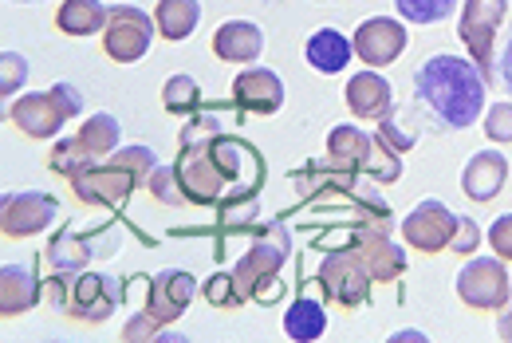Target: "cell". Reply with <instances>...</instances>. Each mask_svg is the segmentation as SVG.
<instances>
[{
	"instance_id": "6da1fadb",
	"label": "cell",
	"mask_w": 512,
	"mask_h": 343,
	"mask_svg": "<svg viewBox=\"0 0 512 343\" xmlns=\"http://www.w3.org/2000/svg\"><path fill=\"white\" fill-rule=\"evenodd\" d=\"M414 91H418V107H426L442 131H465L485 111L489 79L469 56L438 52L414 71Z\"/></svg>"
},
{
	"instance_id": "7a4b0ae2",
	"label": "cell",
	"mask_w": 512,
	"mask_h": 343,
	"mask_svg": "<svg viewBox=\"0 0 512 343\" xmlns=\"http://www.w3.org/2000/svg\"><path fill=\"white\" fill-rule=\"evenodd\" d=\"M288 257H292L288 229L280 221H264L260 237H256L253 245L237 257V265H233V280H237L241 296L253 300V304H276L284 296L280 269H284Z\"/></svg>"
},
{
	"instance_id": "3957f363",
	"label": "cell",
	"mask_w": 512,
	"mask_h": 343,
	"mask_svg": "<svg viewBox=\"0 0 512 343\" xmlns=\"http://www.w3.org/2000/svg\"><path fill=\"white\" fill-rule=\"evenodd\" d=\"M193 296H197V280L186 269H166V273L150 276L142 312H134V320L123 328V340H154V336H162L174 320L186 316Z\"/></svg>"
},
{
	"instance_id": "277c9868",
	"label": "cell",
	"mask_w": 512,
	"mask_h": 343,
	"mask_svg": "<svg viewBox=\"0 0 512 343\" xmlns=\"http://www.w3.org/2000/svg\"><path fill=\"white\" fill-rule=\"evenodd\" d=\"M327 162L347 170V174L375 178V182H398L402 178L398 154H386L375 138L367 135V131H359V127H351V123L331 127V135H327Z\"/></svg>"
},
{
	"instance_id": "5b68a950",
	"label": "cell",
	"mask_w": 512,
	"mask_h": 343,
	"mask_svg": "<svg viewBox=\"0 0 512 343\" xmlns=\"http://www.w3.org/2000/svg\"><path fill=\"white\" fill-rule=\"evenodd\" d=\"M119 138H123V127H119L115 115H91L75 135L60 138V142L52 146L48 166H52V174H60V178L71 182L83 166L111 158V154L119 150Z\"/></svg>"
},
{
	"instance_id": "8992f818",
	"label": "cell",
	"mask_w": 512,
	"mask_h": 343,
	"mask_svg": "<svg viewBox=\"0 0 512 343\" xmlns=\"http://www.w3.org/2000/svg\"><path fill=\"white\" fill-rule=\"evenodd\" d=\"M142 186V178L130 170L127 162H119L115 154L103 158V162H91L83 166L75 178H71V190L83 206H95V209H123L127 198Z\"/></svg>"
},
{
	"instance_id": "52a82bcc",
	"label": "cell",
	"mask_w": 512,
	"mask_h": 343,
	"mask_svg": "<svg viewBox=\"0 0 512 343\" xmlns=\"http://www.w3.org/2000/svg\"><path fill=\"white\" fill-rule=\"evenodd\" d=\"M505 16H509V0H461V12H457V36L489 83H493V40Z\"/></svg>"
},
{
	"instance_id": "ba28073f",
	"label": "cell",
	"mask_w": 512,
	"mask_h": 343,
	"mask_svg": "<svg viewBox=\"0 0 512 343\" xmlns=\"http://www.w3.org/2000/svg\"><path fill=\"white\" fill-rule=\"evenodd\" d=\"M127 280L107 273H67V300L64 316L83 324H103L115 316V308L127 300Z\"/></svg>"
},
{
	"instance_id": "9c48e42d",
	"label": "cell",
	"mask_w": 512,
	"mask_h": 343,
	"mask_svg": "<svg viewBox=\"0 0 512 343\" xmlns=\"http://www.w3.org/2000/svg\"><path fill=\"white\" fill-rule=\"evenodd\" d=\"M174 174H178V182H182L186 206H217V202H225V194H229V182H225L217 158L209 154V138L182 142V154H178V162H174Z\"/></svg>"
},
{
	"instance_id": "30bf717a",
	"label": "cell",
	"mask_w": 512,
	"mask_h": 343,
	"mask_svg": "<svg viewBox=\"0 0 512 343\" xmlns=\"http://www.w3.org/2000/svg\"><path fill=\"white\" fill-rule=\"evenodd\" d=\"M154 16L142 12L138 4H111L107 8V28H103V52L115 64H138L150 44H154Z\"/></svg>"
},
{
	"instance_id": "8fae6325",
	"label": "cell",
	"mask_w": 512,
	"mask_h": 343,
	"mask_svg": "<svg viewBox=\"0 0 512 343\" xmlns=\"http://www.w3.org/2000/svg\"><path fill=\"white\" fill-rule=\"evenodd\" d=\"M316 284H320V292L327 296V304L355 312V308H363V304L371 300V284H375V280H371L367 265L359 261L355 249H331V253L323 257Z\"/></svg>"
},
{
	"instance_id": "7c38bea8",
	"label": "cell",
	"mask_w": 512,
	"mask_h": 343,
	"mask_svg": "<svg viewBox=\"0 0 512 343\" xmlns=\"http://www.w3.org/2000/svg\"><path fill=\"white\" fill-rule=\"evenodd\" d=\"M209 154L217 158L225 182H229V194L225 202H237V198H256V190L264 186V158L253 142L237 135H221L209 138Z\"/></svg>"
},
{
	"instance_id": "4fadbf2b",
	"label": "cell",
	"mask_w": 512,
	"mask_h": 343,
	"mask_svg": "<svg viewBox=\"0 0 512 343\" xmlns=\"http://www.w3.org/2000/svg\"><path fill=\"white\" fill-rule=\"evenodd\" d=\"M453 292L465 308L473 312H501L512 300V284L505 273V261L501 257H477L469 261L457 280H453Z\"/></svg>"
},
{
	"instance_id": "5bb4252c",
	"label": "cell",
	"mask_w": 512,
	"mask_h": 343,
	"mask_svg": "<svg viewBox=\"0 0 512 343\" xmlns=\"http://www.w3.org/2000/svg\"><path fill=\"white\" fill-rule=\"evenodd\" d=\"M56 217H60V202L52 194H40V190L4 194V202H0V237L4 241L36 237V233L52 229Z\"/></svg>"
},
{
	"instance_id": "9a60e30c",
	"label": "cell",
	"mask_w": 512,
	"mask_h": 343,
	"mask_svg": "<svg viewBox=\"0 0 512 343\" xmlns=\"http://www.w3.org/2000/svg\"><path fill=\"white\" fill-rule=\"evenodd\" d=\"M453 229H457V213L442 202H422L402 217V241L410 249H418L422 257H438L446 253L449 241H453Z\"/></svg>"
},
{
	"instance_id": "2e32d148",
	"label": "cell",
	"mask_w": 512,
	"mask_h": 343,
	"mask_svg": "<svg viewBox=\"0 0 512 343\" xmlns=\"http://www.w3.org/2000/svg\"><path fill=\"white\" fill-rule=\"evenodd\" d=\"M4 119H8L24 138L44 142V138L60 135L71 115H67L64 103L56 99V91H32V95H16V99L8 103V111H4Z\"/></svg>"
},
{
	"instance_id": "e0dca14e",
	"label": "cell",
	"mask_w": 512,
	"mask_h": 343,
	"mask_svg": "<svg viewBox=\"0 0 512 343\" xmlns=\"http://www.w3.org/2000/svg\"><path fill=\"white\" fill-rule=\"evenodd\" d=\"M406 24L402 20H390V16H371L359 24L355 32V56L367 64V68H390L402 52H406Z\"/></svg>"
},
{
	"instance_id": "ac0fdd59",
	"label": "cell",
	"mask_w": 512,
	"mask_h": 343,
	"mask_svg": "<svg viewBox=\"0 0 512 343\" xmlns=\"http://www.w3.org/2000/svg\"><path fill=\"white\" fill-rule=\"evenodd\" d=\"M359 261L367 265V273L375 284H394L406 276V249L386 233V229H363L355 225V245Z\"/></svg>"
},
{
	"instance_id": "d6986e66",
	"label": "cell",
	"mask_w": 512,
	"mask_h": 343,
	"mask_svg": "<svg viewBox=\"0 0 512 343\" xmlns=\"http://www.w3.org/2000/svg\"><path fill=\"white\" fill-rule=\"evenodd\" d=\"M233 107L249 115H276L284 107V83L272 68H245L233 79Z\"/></svg>"
},
{
	"instance_id": "ffe728a7",
	"label": "cell",
	"mask_w": 512,
	"mask_h": 343,
	"mask_svg": "<svg viewBox=\"0 0 512 343\" xmlns=\"http://www.w3.org/2000/svg\"><path fill=\"white\" fill-rule=\"evenodd\" d=\"M509 182V158L501 150H477L461 170V190L469 202H493Z\"/></svg>"
},
{
	"instance_id": "44dd1931",
	"label": "cell",
	"mask_w": 512,
	"mask_h": 343,
	"mask_svg": "<svg viewBox=\"0 0 512 343\" xmlns=\"http://www.w3.org/2000/svg\"><path fill=\"white\" fill-rule=\"evenodd\" d=\"M107 237V229L99 233H75V229H56L48 241L44 261L52 265V273H87V265L99 257V241Z\"/></svg>"
},
{
	"instance_id": "7402d4cb",
	"label": "cell",
	"mask_w": 512,
	"mask_h": 343,
	"mask_svg": "<svg viewBox=\"0 0 512 343\" xmlns=\"http://www.w3.org/2000/svg\"><path fill=\"white\" fill-rule=\"evenodd\" d=\"M347 107L355 119H386L394 115V87L386 83L379 71H359L347 79V91H343Z\"/></svg>"
},
{
	"instance_id": "603a6c76",
	"label": "cell",
	"mask_w": 512,
	"mask_h": 343,
	"mask_svg": "<svg viewBox=\"0 0 512 343\" xmlns=\"http://www.w3.org/2000/svg\"><path fill=\"white\" fill-rule=\"evenodd\" d=\"M213 56L221 64H256L264 56V32L253 20H225L213 32Z\"/></svg>"
},
{
	"instance_id": "cb8c5ba5",
	"label": "cell",
	"mask_w": 512,
	"mask_h": 343,
	"mask_svg": "<svg viewBox=\"0 0 512 343\" xmlns=\"http://www.w3.org/2000/svg\"><path fill=\"white\" fill-rule=\"evenodd\" d=\"M40 296H44V284L36 280L28 265H4L0 269V316L4 320L32 312L40 304Z\"/></svg>"
},
{
	"instance_id": "d4e9b609",
	"label": "cell",
	"mask_w": 512,
	"mask_h": 343,
	"mask_svg": "<svg viewBox=\"0 0 512 343\" xmlns=\"http://www.w3.org/2000/svg\"><path fill=\"white\" fill-rule=\"evenodd\" d=\"M308 64L320 71V75H339V71L351 64L355 56V44L339 32V28H320L308 36V48H304Z\"/></svg>"
},
{
	"instance_id": "484cf974",
	"label": "cell",
	"mask_w": 512,
	"mask_h": 343,
	"mask_svg": "<svg viewBox=\"0 0 512 343\" xmlns=\"http://www.w3.org/2000/svg\"><path fill=\"white\" fill-rule=\"evenodd\" d=\"M103 28H107V4L99 0H64L56 8V32H64L71 40L103 36Z\"/></svg>"
},
{
	"instance_id": "4316f807",
	"label": "cell",
	"mask_w": 512,
	"mask_h": 343,
	"mask_svg": "<svg viewBox=\"0 0 512 343\" xmlns=\"http://www.w3.org/2000/svg\"><path fill=\"white\" fill-rule=\"evenodd\" d=\"M154 24H158L162 40L182 44V40H190L193 32H197V24H201V4L197 0H158Z\"/></svg>"
},
{
	"instance_id": "83f0119b",
	"label": "cell",
	"mask_w": 512,
	"mask_h": 343,
	"mask_svg": "<svg viewBox=\"0 0 512 343\" xmlns=\"http://www.w3.org/2000/svg\"><path fill=\"white\" fill-rule=\"evenodd\" d=\"M327 332V308L312 296H296V304L284 316V336L296 343H312Z\"/></svg>"
},
{
	"instance_id": "f1b7e54d",
	"label": "cell",
	"mask_w": 512,
	"mask_h": 343,
	"mask_svg": "<svg viewBox=\"0 0 512 343\" xmlns=\"http://www.w3.org/2000/svg\"><path fill=\"white\" fill-rule=\"evenodd\" d=\"M162 107L170 115H193L201 107V87L193 75H170L162 87Z\"/></svg>"
},
{
	"instance_id": "f546056e",
	"label": "cell",
	"mask_w": 512,
	"mask_h": 343,
	"mask_svg": "<svg viewBox=\"0 0 512 343\" xmlns=\"http://www.w3.org/2000/svg\"><path fill=\"white\" fill-rule=\"evenodd\" d=\"M394 8L410 24H442L461 8V0H394Z\"/></svg>"
},
{
	"instance_id": "4dcf8cb0",
	"label": "cell",
	"mask_w": 512,
	"mask_h": 343,
	"mask_svg": "<svg viewBox=\"0 0 512 343\" xmlns=\"http://www.w3.org/2000/svg\"><path fill=\"white\" fill-rule=\"evenodd\" d=\"M146 190H150L154 202H162V206H186L182 182H178V174H174V162H170V166H154V174L146 178Z\"/></svg>"
},
{
	"instance_id": "1f68e13d",
	"label": "cell",
	"mask_w": 512,
	"mask_h": 343,
	"mask_svg": "<svg viewBox=\"0 0 512 343\" xmlns=\"http://www.w3.org/2000/svg\"><path fill=\"white\" fill-rule=\"evenodd\" d=\"M201 296H205L213 308H241V304H245V296H241V288H237L233 273H213L209 280H205Z\"/></svg>"
},
{
	"instance_id": "d6a6232c",
	"label": "cell",
	"mask_w": 512,
	"mask_h": 343,
	"mask_svg": "<svg viewBox=\"0 0 512 343\" xmlns=\"http://www.w3.org/2000/svg\"><path fill=\"white\" fill-rule=\"evenodd\" d=\"M28 79V60L20 52H4L0 56V95L4 99H16V91L24 87Z\"/></svg>"
},
{
	"instance_id": "836d02e7",
	"label": "cell",
	"mask_w": 512,
	"mask_h": 343,
	"mask_svg": "<svg viewBox=\"0 0 512 343\" xmlns=\"http://www.w3.org/2000/svg\"><path fill=\"white\" fill-rule=\"evenodd\" d=\"M375 142L383 146L386 154H410L414 150V135H406L398 123H394V115H386V119H379V131H375Z\"/></svg>"
},
{
	"instance_id": "e575fe53",
	"label": "cell",
	"mask_w": 512,
	"mask_h": 343,
	"mask_svg": "<svg viewBox=\"0 0 512 343\" xmlns=\"http://www.w3.org/2000/svg\"><path fill=\"white\" fill-rule=\"evenodd\" d=\"M477 245H481V225L473 217H457V229H453V241H449L453 257H473Z\"/></svg>"
},
{
	"instance_id": "d590c367",
	"label": "cell",
	"mask_w": 512,
	"mask_h": 343,
	"mask_svg": "<svg viewBox=\"0 0 512 343\" xmlns=\"http://www.w3.org/2000/svg\"><path fill=\"white\" fill-rule=\"evenodd\" d=\"M249 221H256V198H237V202H225L217 225L221 229H245Z\"/></svg>"
},
{
	"instance_id": "8d00e7d4",
	"label": "cell",
	"mask_w": 512,
	"mask_h": 343,
	"mask_svg": "<svg viewBox=\"0 0 512 343\" xmlns=\"http://www.w3.org/2000/svg\"><path fill=\"white\" fill-rule=\"evenodd\" d=\"M485 135L493 142H512V103H493L485 111Z\"/></svg>"
},
{
	"instance_id": "74e56055",
	"label": "cell",
	"mask_w": 512,
	"mask_h": 343,
	"mask_svg": "<svg viewBox=\"0 0 512 343\" xmlns=\"http://www.w3.org/2000/svg\"><path fill=\"white\" fill-rule=\"evenodd\" d=\"M489 245L501 261H512V213H501L493 225H489Z\"/></svg>"
},
{
	"instance_id": "f35d334b",
	"label": "cell",
	"mask_w": 512,
	"mask_h": 343,
	"mask_svg": "<svg viewBox=\"0 0 512 343\" xmlns=\"http://www.w3.org/2000/svg\"><path fill=\"white\" fill-rule=\"evenodd\" d=\"M52 91H56V99H60V103L67 107V115H71V119H75V115L83 111V95H79V91H75L71 83H56Z\"/></svg>"
},
{
	"instance_id": "ab89813d",
	"label": "cell",
	"mask_w": 512,
	"mask_h": 343,
	"mask_svg": "<svg viewBox=\"0 0 512 343\" xmlns=\"http://www.w3.org/2000/svg\"><path fill=\"white\" fill-rule=\"evenodd\" d=\"M497 336L505 343H512V300L501 308V316H497Z\"/></svg>"
},
{
	"instance_id": "60d3db41",
	"label": "cell",
	"mask_w": 512,
	"mask_h": 343,
	"mask_svg": "<svg viewBox=\"0 0 512 343\" xmlns=\"http://www.w3.org/2000/svg\"><path fill=\"white\" fill-rule=\"evenodd\" d=\"M501 83H505V91L512 95V36H509V48H505V56H501Z\"/></svg>"
},
{
	"instance_id": "b9f144b4",
	"label": "cell",
	"mask_w": 512,
	"mask_h": 343,
	"mask_svg": "<svg viewBox=\"0 0 512 343\" xmlns=\"http://www.w3.org/2000/svg\"><path fill=\"white\" fill-rule=\"evenodd\" d=\"M8 4H36V0H8Z\"/></svg>"
}]
</instances>
